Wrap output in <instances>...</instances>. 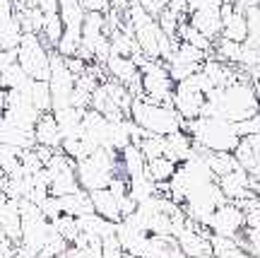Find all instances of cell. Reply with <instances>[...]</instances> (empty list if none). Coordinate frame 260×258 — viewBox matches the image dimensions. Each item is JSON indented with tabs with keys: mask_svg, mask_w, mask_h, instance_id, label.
Listing matches in <instances>:
<instances>
[{
	"mask_svg": "<svg viewBox=\"0 0 260 258\" xmlns=\"http://www.w3.org/2000/svg\"><path fill=\"white\" fill-rule=\"evenodd\" d=\"M258 111H260V99L255 94V87H253L251 77L243 73L236 82L219 87V90H212L207 94L203 116L224 119L229 123H243V121L253 119Z\"/></svg>",
	"mask_w": 260,
	"mask_h": 258,
	"instance_id": "1",
	"label": "cell"
},
{
	"mask_svg": "<svg viewBox=\"0 0 260 258\" xmlns=\"http://www.w3.org/2000/svg\"><path fill=\"white\" fill-rule=\"evenodd\" d=\"M183 130L193 138L195 148L205 150V152H232L234 155V150L241 142L236 123L214 119V116H200L195 121H186Z\"/></svg>",
	"mask_w": 260,
	"mask_h": 258,
	"instance_id": "2",
	"label": "cell"
},
{
	"mask_svg": "<svg viewBox=\"0 0 260 258\" xmlns=\"http://www.w3.org/2000/svg\"><path fill=\"white\" fill-rule=\"evenodd\" d=\"M128 119L142 128L147 135H159V138H169L171 133L183 130V119L176 113L171 104H157L149 102L145 97L133 99Z\"/></svg>",
	"mask_w": 260,
	"mask_h": 258,
	"instance_id": "3",
	"label": "cell"
},
{
	"mask_svg": "<svg viewBox=\"0 0 260 258\" xmlns=\"http://www.w3.org/2000/svg\"><path fill=\"white\" fill-rule=\"evenodd\" d=\"M75 171H77V181L80 188L92 193V191H102L109 188L111 179L121 174V162H118V152L99 148L89 157H84L82 162H75Z\"/></svg>",
	"mask_w": 260,
	"mask_h": 258,
	"instance_id": "4",
	"label": "cell"
},
{
	"mask_svg": "<svg viewBox=\"0 0 260 258\" xmlns=\"http://www.w3.org/2000/svg\"><path fill=\"white\" fill-rule=\"evenodd\" d=\"M51 48L37 37V34H24L22 44L17 48V63L27 73L29 80L48 82L51 77Z\"/></svg>",
	"mask_w": 260,
	"mask_h": 258,
	"instance_id": "5",
	"label": "cell"
},
{
	"mask_svg": "<svg viewBox=\"0 0 260 258\" xmlns=\"http://www.w3.org/2000/svg\"><path fill=\"white\" fill-rule=\"evenodd\" d=\"M138 68H140V75H142V97L157 104H171L176 84L169 77L167 65L161 63V61L145 58Z\"/></svg>",
	"mask_w": 260,
	"mask_h": 258,
	"instance_id": "6",
	"label": "cell"
},
{
	"mask_svg": "<svg viewBox=\"0 0 260 258\" xmlns=\"http://www.w3.org/2000/svg\"><path fill=\"white\" fill-rule=\"evenodd\" d=\"M246 230V215L236 203H222L212 212V220L207 224V232L224 239H239Z\"/></svg>",
	"mask_w": 260,
	"mask_h": 258,
	"instance_id": "7",
	"label": "cell"
},
{
	"mask_svg": "<svg viewBox=\"0 0 260 258\" xmlns=\"http://www.w3.org/2000/svg\"><path fill=\"white\" fill-rule=\"evenodd\" d=\"M205 99H207V97H205L190 80H186V82H178L176 87H174L171 106L176 109V113L183 119V123H186V121H195L203 116Z\"/></svg>",
	"mask_w": 260,
	"mask_h": 258,
	"instance_id": "8",
	"label": "cell"
},
{
	"mask_svg": "<svg viewBox=\"0 0 260 258\" xmlns=\"http://www.w3.org/2000/svg\"><path fill=\"white\" fill-rule=\"evenodd\" d=\"M188 24L193 29H198L205 39H210L214 44L217 39H222V3L212 0L207 8L188 15Z\"/></svg>",
	"mask_w": 260,
	"mask_h": 258,
	"instance_id": "9",
	"label": "cell"
},
{
	"mask_svg": "<svg viewBox=\"0 0 260 258\" xmlns=\"http://www.w3.org/2000/svg\"><path fill=\"white\" fill-rule=\"evenodd\" d=\"M176 246L188 258H200L212 253V246H210V232L205 227H198L188 220V224L176 234Z\"/></svg>",
	"mask_w": 260,
	"mask_h": 258,
	"instance_id": "10",
	"label": "cell"
},
{
	"mask_svg": "<svg viewBox=\"0 0 260 258\" xmlns=\"http://www.w3.org/2000/svg\"><path fill=\"white\" fill-rule=\"evenodd\" d=\"M222 39H229L234 44H246L248 39L246 15L234 10V5H222Z\"/></svg>",
	"mask_w": 260,
	"mask_h": 258,
	"instance_id": "11",
	"label": "cell"
},
{
	"mask_svg": "<svg viewBox=\"0 0 260 258\" xmlns=\"http://www.w3.org/2000/svg\"><path fill=\"white\" fill-rule=\"evenodd\" d=\"M0 232L8 237L15 246L22 241V217H19V205L17 200H3L0 203Z\"/></svg>",
	"mask_w": 260,
	"mask_h": 258,
	"instance_id": "12",
	"label": "cell"
},
{
	"mask_svg": "<svg viewBox=\"0 0 260 258\" xmlns=\"http://www.w3.org/2000/svg\"><path fill=\"white\" fill-rule=\"evenodd\" d=\"M207 77H210V82L214 84V90H219V87H226V84L236 82L239 77H241V70L236 68V65H229V63H222V61H217V58H205L203 68H200Z\"/></svg>",
	"mask_w": 260,
	"mask_h": 258,
	"instance_id": "13",
	"label": "cell"
},
{
	"mask_svg": "<svg viewBox=\"0 0 260 258\" xmlns=\"http://www.w3.org/2000/svg\"><path fill=\"white\" fill-rule=\"evenodd\" d=\"M34 140H37V145L53 150V152L63 148V135H60V128H58L53 113H41L37 128H34Z\"/></svg>",
	"mask_w": 260,
	"mask_h": 258,
	"instance_id": "14",
	"label": "cell"
},
{
	"mask_svg": "<svg viewBox=\"0 0 260 258\" xmlns=\"http://www.w3.org/2000/svg\"><path fill=\"white\" fill-rule=\"evenodd\" d=\"M51 113H53L58 128H60L63 140H80L82 138V116H84V111L75 109V106H68V109L51 111Z\"/></svg>",
	"mask_w": 260,
	"mask_h": 258,
	"instance_id": "15",
	"label": "cell"
},
{
	"mask_svg": "<svg viewBox=\"0 0 260 258\" xmlns=\"http://www.w3.org/2000/svg\"><path fill=\"white\" fill-rule=\"evenodd\" d=\"M164 142H167V148H164V157L167 159H171L174 164H183L188 157L193 155V138L188 135L186 130H178V133H171L169 138H164Z\"/></svg>",
	"mask_w": 260,
	"mask_h": 258,
	"instance_id": "16",
	"label": "cell"
},
{
	"mask_svg": "<svg viewBox=\"0 0 260 258\" xmlns=\"http://www.w3.org/2000/svg\"><path fill=\"white\" fill-rule=\"evenodd\" d=\"M89 200H92V208H94V212H96L99 217H104V220H109V222H116V224L123 220L121 208H118V200L113 198V193L109 191V188L92 191V193H89Z\"/></svg>",
	"mask_w": 260,
	"mask_h": 258,
	"instance_id": "17",
	"label": "cell"
},
{
	"mask_svg": "<svg viewBox=\"0 0 260 258\" xmlns=\"http://www.w3.org/2000/svg\"><path fill=\"white\" fill-rule=\"evenodd\" d=\"M118 162H121V174L125 179H138L147 171V159L145 155L140 152L138 145H128V148L123 150L121 155H118Z\"/></svg>",
	"mask_w": 260,
	"mask_h": 258,
	"instance_id": "18",
	"label": "cell"
},
{
	"mask_svg": "<svg viewBox=\"0 0 260 258\" xmlns=\"http://www.w3.org/2000/svg\"><path fill=\"white\" fill-rule=\"evenodd\" d=\"M60 203V212L63 215H70V217H84V215H92V200H89V193L87 191H77L73 195H65V198H58Z\"/></svg>",
	"mask_w": 260,
	"mask_h": 258,
	"instance_id": "19",
	"label": "cell"
},
{
	"mask_svg": "<svg viewBox=\"0 0 260 258\" xmlns=\"http://www.w3.org/2000/svg\"><path fill=\"white\" fill-rule=\"evenodd\" d=\"M63 19H60V12H56V15H46V19H44V29H41V34H39V39L46 44L51 51H56V46L60 44V39H63Z\"/></svg>",
	"mask_w": 260,
	"mask_h": 258,
	"instance_id": "20",
	"label": "cell"
},
{
	"mask_svg": "<svg viewBox=\"0 0 260 258\" xmlns=\"http://www.w3.org/2000/svg\"><path fill=\"white\" fill-rule=\"evenodd\" d=\"M176 169H178V166L174 164L171 159H167V157H159V159L147 162V176L157 186L169 184V181L174 179V174H176Z\"/></svg>",
	"mask_w": 260,
	"mask_h": 258,
	"instance_id": "21",
	"label": "cell"
},
{
	"mask_svg": "<svg viewBox=\"0 0 260 258\" xmlns=\"http://www.w3.org/2000/svg\"><path fill=\"white\" fill-rule=\"evenodd\" d=\"M29 102H31V106H34L39 113H51V111H53V99H51V87H48V82L34 80V82H31V90H29Z\"/></svg>",
	"mask_w": 260,
	"mask_h": 258,
	"instance_id": "22",
	"label": "cell"
},
{
	"mask_svg": "<svg viewBox=\"0 0 260 258\" xmlns=\"http://www.w3.org/2000/svg\"><path fill=\"white\" fill-rule=\"evenodd\" d=\"M207 164H210V169H212V174L217 179H222L229 171L239 169V162H236V157L232 152H207Z\"/></svg>",
	"mask_w": 260,
	"mask_h": 258,
	"instance_id": "23",
	"label": "cell"
},
{
	"mask_svg": "<svg viewBox=\"0 0 260 258\" xmlns=\"http://www.w3.org/2000/svg\"><path fill=\"white\" fill-rule=\"evenodd\" d=\"M27 82H29V77H27V73L22 70L19 63H15L12 68L0 73V90H5V92H10V90H22Z\"/></svg>",
	"mask_w": 260,
	"mask_h": 258,
	"instance_id": "24",
	"label": "cell"
},
{
	"mask_svg": "<svg viewBox=\"0 0 260 258\" xmlns=\"http://www.w3.org/2000/svg\"><path fill=\"white\" fill-rule=\"evenodd\" d=\"M138 148H140V152L145 155V159L152 162V159L164 157V148H167V142H164V138H159V135H145V138L138 142Z\"/></svg>",
	"mask_w": 260,
	"mask_h": 258,
	"instance_id": "25",
	"label": "cell"
},
{
	"mask_svg": "<svg viewBox=\"0 0 260 258\" xmlns=\"http://www.w3.org/2000/svg\"><path fill=\"white\" fill-rule=\"evenodd\" d=\"M53 224V230L63 237L68 244H73L75 239H77V234H80V227H77V220L75 217H70V215H60L56 222H51Z\"/></svg>",
	"mask_w": 260,
	"mask_h": 258,
	"instance_id": "26",
	"label": "cell"
},
{
	"mask_svg": "<svg viewBox=\"0 0 260 258\" xmlns=\"http://www.w3.org/2000/svg\"><path fill=\"white\" fill-rule=\"evenodd\" d=\"M246 24H248V39H246V44L260 48V5H255V8H251L246 12Z\"/></svg>",
	"mask_w": 260,
	"mask_h": 258,
	"instance_id": "27",
	"label": "cell"
},
{
	"mask_svg": "<svg viewBox=\"0 0 260 258\" xmlns=\"http://www.w3.org/2000/svg\"><path fill=\"white\" fill-rule=\"evenodd\" d=\"M181 22H183V19L178 17V15H174V12H171L169 8L164 10V12H161V15L157 17L159 29H161V32H164V34H167L169 39H176L178 27H181ZM176 41H178V39H176Z\"/></svg>",
	"mask_w": 260,
	"mask_h": 258,
	"instance_id": "28",
	"label": "cell"
},
{
	"mask_svg": "<svg viewBox=\"0 0 260 258\" xmlns=\"http://www.w3.org/2000/svg\"><path fill=\"white\" fill-rule=\"evenodd\" d=\"M68 256L70 258H104L102 256V241H92L89 246H84V249H68Z\"/></svg>",
	"mask_w": 260,
	"mask_h": 258,
	"instance_id": "29",
	"label": "cell"
},
{
	"mask_svg": "<svg viewBox=\"0 0 260 258\" xmlns=\"http://www.w3.org/2000/svg\"><path fill=\"white\" fill-rule=\"evenodd\" d=\"M39 208H41V215H44L48 222H56L58 217L63 215V212H60V203H58V198H53V195H48Z\"/></svg>",
	"mask_w": 260,
	"mask_h": 258,
	"instance_id": "30",
	"label": "cell"
},
{
	"mask_svg": "<svg viewBox=\"0 0 260 258\" xmlns=\"http://www.w3.org/2000/svg\"><path fill=\"white\" fill-rule=\"evenodd\" d=\"M102 256L104 258H125V251H123V246L118 244L116 237H109V239L102 241Z\"/></svg>",
	"mask_w": 260,
	"mask_h": 258,
	"instance_id": "31",
	"label": "cell"
},
{
	"mask_svg": "<svg viewBox=\"0 0 260 258\" xmlns=\"http://www.w3.org/2000/svg\"><path fill=\"white\" fill-rule=\"evenodd\" d=\"M84 12H99V15H109L111 10V0H82Z\"/></svg>",
	"mask_w": 260,
	"mask_h": 258,
	"instance_id": "32",
	"label": "cell"
},
{
	"mask_svg": "<svg viewBox=\"0 0 260 258\" xmlns=\"http://www.w3.org/2000/svg\"><path fill=\"white\" fill-rule=\"evenodd\" d=\"M17 63V51H0V73Z\"/></svg>",
	"mask_w": 260,
	"mask_h": 258,
	"instance_id": "33",
	"label": "cell"
},
{
	"mask_svg": "<svg viewBox=\"0 0 260 258\" xmlns=\"http://www.w3.org/2000/svg\"><path fill=\"white\" fill-rule=\"evenodd\" d=\"M39 10L44 15H56V12H60V3L58 0H39Z\"/></svg>",
	"mask_w": 260,
	"mask_h": 258,
	"instance_id": "34",
	"label": "cell"
},
{
	"mask_svg": "<svg viewBox=\"0 0 260 258\" xmlns=\"http://www.w3.org/2000/svg\"><path fill=\"white\" fill-rule=\"evenodd\" d=\"M15 15V0H0V19Z\"/></svg>",
	"mask_w": 260,
	"mask_h": 258,
	"instance_id": "35",
	"label": "cell"
},
{
	"mask_svg": "<svg viewBox=\"0 0 260 258\" xmlns=\"http://www.w3.org/2000/svg\"><path fill=\"white\" fill-rule=\"evenodd\" d=\"M232 258H253V256H251V253H246V251H243V249H239V251H236V253H234Z\"/></svg>",
	"mask_w": 260,
	"mask_h": 258,
	"instance_id": "36",
	"label": "cell"
},
{
	"mask_svg": "<svg viewBox=\"0 0 260 258\" xmlns=\"http://www.w3.org/2000/svg\"><path fill=\"white\" fill-rule=\"evenodd\" d=\"M255 200H258V205H260V186L255 188Z\"/></svg>",
	"mask_w": 260,
	"mask_h": 258,
	"instance_id": "37",
	"label": "cell"
},
{
	"mask_svg": "<svg viewBox=\"0 0 260 258\" xmlns=\"http://www.w3.org/2000/svg\"><path fill=\"white\" fill-rule=\"evenodd\" d=\"M3 200H5V193H3V191H0V203H3Z\"/></svg>",
	"mask_w": 260,
	"mask_h": 258,
	"instance_id": "38",
	"label": "cell"
},
{
	"mask_svg": "<svg viewBox=\"0 0 260 258\" xmlns=\"http://www.w3.org/2000/svg\"><path fill=\"white\" fill-rule=\"evenodd\" d=\"M56 258H70V256H68V253H60V256H56Z\"/></svg>",
	"mask_w": 260,
	"mask_h": 258,
	"instance_id": "39",
	"label": "cell"
},
{
	"mask_svg": "<svg viewBox=\"0 0 260 258\" xmlns=\"http://www.w3.org/2000/svg\"><path fill=\"white\" fill-rule=\"evenodd\" d=\"M200 258H217V256H212V253H207V256H200Z\"/></svg>",
	"mask_w": 260,
	"mask_h": 258,
	"instance_id": "40",
	"label": "cell"
},
{
	"mask_svg": "<svg viewBox=\"0 0 260 258\" xmlns=\"http://www.w3.org/2000/svg\"><path fill=\"white\" fill-rule=\"evenodd\" d=\"M161 3H164V5H169V3H171V0H161Z\"/></svg>",
	"mask_w": 260,
	"mask_h": 258,
	"instance_id": "41",
	"label": "cell"
},
{
	"mask_svg": "<svg viewBox=\"0 0 260 258\" xmlns=\"http://www.w3.org/2000/svg\"><path fill=\"white\" fill-rule=\"evenodd\" d=\"M0 113H3V109H0Z\"/></svg>",
	"mask_w": 260,
	"mask_h": 258,
	"instance_id": "42",
	"label": "cell"
}]
</instances>
